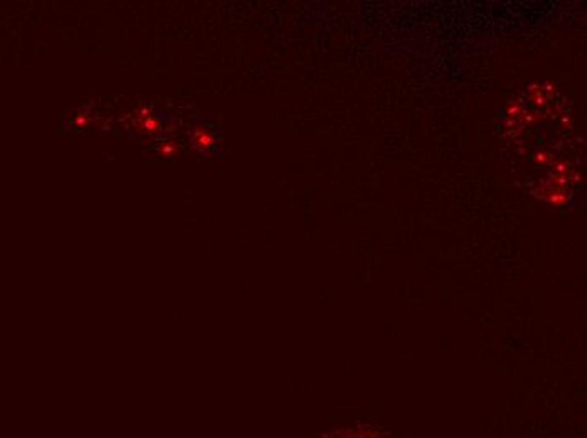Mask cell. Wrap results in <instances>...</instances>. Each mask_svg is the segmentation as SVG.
Segmentation results:
<instances>
[{"label":"cell","instance_id":"obj_2","mask_svg":"<svg viewBox=\"0 0 587 438\" xmlns=\"http://www.w3.org/2000/svg\"><path fill=\"white\" fill-rule=\"evenodd\" d=\"M193 147L196 148L197 152L209 150V148L213 147V135L209 132L203 130V128L196 130L193 135Z\"/></svg>","mask_w":587,"mask_h":438},{"label":"cell","instance_id":"obj_1","mask_svg":"<svg viewBox=\"0 0 587 438\" xmlns=\"http://www.w3.org/2000/svg\"><path fill=\"white\" fill-rule=\"evenodd\" d=\"M135 125H137V128H140V130L144 133H147V135H152V133H157L161 130L159 120L154 115H150L148 110H140V112L137 113Z\"/></svg>","mask_w":587,"mask_h":438},{"label":"cell","instance_id":"obj_3","mask_svg":"<svg viewBox=\"0 0 587 438\" xmlns=\"http://www.w3.org/2000/svg\"><path fill=\"white\" fill-rule=\"evenodd\" d=\"M157 150L161 152V155H164V157H176L179 150H181V147H179L176 140H166V142H162L157 147Z\"/></svg>","mask_w":587,"mask_h":438}]
</instances>
